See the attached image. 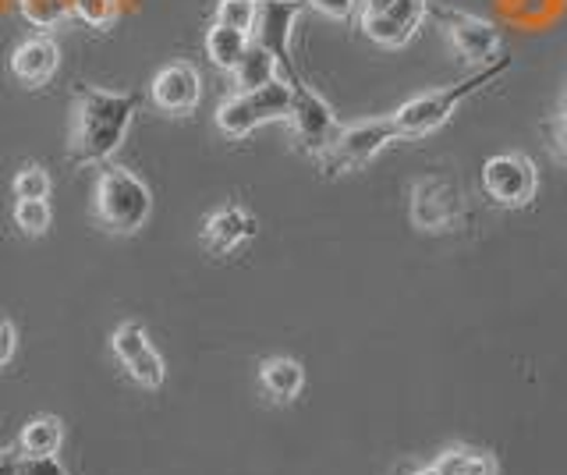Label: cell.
I'll return each instance as SVG.
<instances>
[{"label":"cell","instance_id":"obj_1","mask_svg":"<svg viewBox=\"0 0 567 475\" xmlns=\"http://www.w3.org/2000/svg\"><path fill=\"white\" fill-rule=\"evenodd\" d=\"M135 107H138V100L132 93L79 85L75 121H71V138H68L71 167H100L111 161L132 128Z\"/></svg>","mask_w":567,"mask_h":475},{"label":"cell","instance_id":"obj_2","mask_svg":"<svg viewBox=\"0 0 567 475\" xmlns=\"http://www.w3.org/2000/svg\"><path fill=\"white\" fill-rule=\"evenodd\" d=\"M511 68V58L501 54L493 64H483L475 68V72L468 79H461L454 85H440V90H430V93H419L415 100L401 103V107L390 114V121H394V128L401 138H422L436 132L440 125H447L451 114L465 103L468 96L483 93L486 85H493L496 79H501L504 72Z\"/></svg>","mask_w":567,"mask_h":475},{"label":"cell","instance_id":"obj_3","mask_svg":"<svg viewBox=\"0 0 567 475\" xmlns=\"http://www.w3.org/2000/svg\"><path fill=\"white\" fill-rule=\"evenodd\" d=\"M96 220L111 235H138L153 217V192L135 171L106 164L93 192Z\"/></svg>","mask_w":567,"mask_h":475},{"label":"cell","instance_id":"obj_4","mask_svg":"<svg viewBox=\"0 0 567 475\" xmlns=\"http://www.w3.org/2000/svg\"><path fill=\"white\" fill-rule=\"evenodd\" d=\"M291 103H295V93L284 79L266 82L252 93H230L217 107V128L227 138H245V135H252L259 125L288 121Z\"/></svg>","mask_w":567,"mask_h":475},{"label":"cell","instance_id":"obj_5","mask_svg":"<svg viewBox=\"0 0 567 475\" xmlns=\"http://www.w3.org/2000/svg\"><path fill=\"white\" fill-rule=\"evenodd\" d=\"M398 128L390 117H369L359 121V125H344L337 132V138L327 146V153L319 156V167H323L327 178H337V174H348V171H359L365 164H372L377 156L398 143Z\"/></svg>","mask_w":567,"mask_h":475},{"label":"cell","instance_id":"obj_6","mask_svg":"<svg viewBox=\"0 0 567 475\" xmlns=\"http://www.w3.org/2000/svg\"><path fill=\"white\" fill-rule=\"evenodd\" d=\"M478 188L493 206H504V209H522L536 199V188H539V174L536 164L528 161L522 153H501V156H489L478 171Z\"/></svg>","mask_w":567,"mask_h":475},{"label":"cell","instance_id":"obj_7","mask_svg":"<svg viewBox=\"0 0 567 475\" xmlns=\"http://www.w3.org/2000/svg\"><path fill=\"white\" fill-rule=\"evenodd\" d=\"M412 224L419 231H454L465 224V203L451 174H422L412 185Z\"/></svg>","mask_w":567,"mask_h":475},{"label":"cell","instance_id":"obj_8","mask_svg":"<svg viewBox=\"0 0 567 475\" xmlns=\"http://www.w3.org/2000/svg\"><path fill=\"white\" fill-rule=\"evenodd\" d=\"M430 14L440 22L443 37L451 40V47L468 64L483 68V64H493L496 58H501L504 40H501V29H496L493 22L478 19V14H468V11L436 8V4H430Z\"/></svg>","mask_w":567,"mask_h":475},{"label":"cell","instance_id":"obj_9","mask_svg":"<svg viewBox=\"0 0 567 475\" xmlns=\"http://www.w3.org/2000/svg\"><path fill=\"white\" fill-rule=\"evenodd\" d=\"M111 351L117 365L124 369V376H128L135 386H142V391H159L164 386V359H159V351L153 348L146 327H142L138 320H124L114 327L111 333Z\"/></svg>","mask_w":567,"mask_h":475},{"label":"cell","instance_id":"obj_10","mask_svg":"<svg viewBox=\"0 0 567 475\" xmlns=\"http://www.w3.org/2000/svg\"><path fill=\"white\" fill-rule=\"evenodd\" d=\"M301 14V0H259V19L252 29V40L266 47L280 64V75L288 85H298L301 75L291 61V29Z\"/></svg>","mask_w":567,"mask_h":475},{"label":"cell","instance_id":"obj_11","mask_svg":"<svg viewBox=\"0 0 567 475\" xmlns=\"http://www.w3.org/2000/svg\"><path fill=\"white\" fill-rule=\"evenodd\" d=\"M291 93H295V103H291L288 125L295 128L298 146L319 161V156L327 153V146L337 138V132H341V125H337V117H333V111H330V103H327L323 96H319L316 90H309L306 82L291 85Z\"/></svg>","mask_w":567,"mask_h":475},{"label":"cell","instance_id":"obj_12","mask_svg":"<svg viewBox=\"0 0 567 475\" xmlns=\"http://www.w3.org/2000/svg\"><path fill=\"white\" fill-rule=\"evenodd\" d=\"M425 14H430V0H390L377 11H359V25L372 43L398 50L415 37Z\"/></svg>","mask_w":567,"mask_h":475},{"label":"cell","instance_id":"obj_13","mask_svg":"<svg viewBox=\"0 0 567 475\" xmlns=\"http://www.w3.org/2000/svg\"><path fill=\"white\" fill-rule=\"evenodd\" d=\"M259 235V220L252 209H245L241 203H224L203 220L199 241L209 256H230L241 245H248Z\"/></svg>","mask_w":567,"mask_h":475},{"label":"cell","instance_id":"obj_14","mask_svg":"<svg viewBox=\"0 0 567 475\" xmlns=\"http://www.w3.org/2000/svg\"><path fill=\"white\" fill-rule=\"evenodd\" d=\"M150 100H153L156 111L185 117V114H192L195 107H199L203 79L188 61H174V64L159 68V72H156V79L150 85Z\"/></svg>","mask_w":567,"mask_h":475},{"label":"cell","instance_id":"obj_15","mask_svg":"<svg viewBox=\"0 0 567 475\" xmlns=\"http://www.w3.org/2000/svg\"><path fill=\"white\" fill-rule=\"evenodd\" d=\"M61 68V47L50 37H29L14 47L11 54V75L25 85V90H40Z\"/></svg>","mask_w":567,"mask_h":475},{"label":"cell","instance_id":"obj_16","mask_svg":"<svg viewBox=\"0 0 567 475\" xmlns=\"http://www.w3.org/2000/svg\"><path fill=\"white\" fill-rule=\"evenodd\" d=\"M64 447V422L58 415H32L14 440L18 457H58Z\"/></svg>","mask_w":567,"mask_h":475},{"label":"cell","instance_id":"obj_17","mask_svg":"<svg viewBox=\"0 0 567 475\" xmlns=\"http://www.w3.org/2000/svg\"><path fill=\"white\" fill-rule=\"evenodd\" d=\"M259 386L270 401L291 404L301 391H306V369H301V362L284 359V355L266 359L259 365Z\"/></svg>","mask_w":567,"mask_h":475},{"label":"cell","instance_id":"obj_18","mask_svg":"<svg viewBox=\"0 0 567 475\" xmlns=\"http://www.w3.org/2000/svg\"><path fill=\"white\" fill-rule=\"evenodd\" d=\"M248 47H252V37L241 29H227L213 22L206 32V58L213 61V68H220V72H235Z\"/></svg>","mask_w":567,"mask_h":475},{"label":"cell","instance_id":"obj_19","mask_svg":"<svg viewBox=\"0 0 567 475\" xmlns=\"http://www.w3.org/2000/svg\"><path fill=\"white\" fill-rule=\"evenodd\" d=\"M230 75H235V93H252L259 85L280 79V64L270 50L252 40V47L245 50V58L238 61V68Z\"/></svg>","mask_w":567,"mask_h":475},{"label":"cell","instance_id":"obj_20","mask_svg":"<svg viewBox=\"0 0 567 475\" xmlns=\"http://www.w3.org/2000/svg\"><path fill=\"white\" fill-rule=\"evenodd\" d=\"M443 475H501V465L489 451L478 447H451L433 462Z\"/></svg>","mask_w":567,"mask_h":475},{"label":"cell","instance_id":"obj_21","mask_svg":"<svg viewBox=\"0 0 567 475\" xmlns=\"http://www.w3.org/2000/svg\"><path fill=\"white\" fill-rule=\"evenodd\" d=\"M11 220L25 238H43L53 224V209L47 199H14Z\"/></svg>","mask_w":567,"mask_h":475},{"label":"cell","instance_id":"obj_22","mask_svg":"<svg viewBox=\"0 0 567 475\" xmlns=\"http://www.w3.org/2000/svg\"><path fill=\"white\" fill-rule=\"evenodd\" d=\"M22 19L35 29H53L61 25L68 14H75V0H18Z\"/></svg>","mask_w":567,"mask_h":475},{"label":"cell","instance_id":"obj_23","mask_svg":"<svg viewBox=\"0 0 567 475\" xmlns=\"http://www.w3.org/2000/svg\"><path fill=\"white\" fill-rule=\"evenodd\" d=\"M256 19H259V0H220L217 14H213V22L217 25L241 29V32H248V37H252Z\"/></svg>","mask_w":567,"mask_h":475},{"label":"cell","instance_id":"obj_24","mask_svg":"<svg viewBox=\"0 0 567 475\" xmlns=\"http://www.w3.org/2000/svg\"><path fill=\"white\" fill-rule=\"evenodd\" d=\"M50 188H53V182H50L47 167H40V164H25V167L11 178L14 199H47V196H50Z\"/></svg>","mask_w":567,"mask_h":475},{"label":"cell","instance_id":"obj_25","mask_svg":"<svg viewBox=\"0 0 567 475\" xmlns=\"http://www.w3.org/2000/svg\"><path fill=\"white\" fill-rule=\"evenodd\" d=\"M75 14L93 29H111L121 14V0H75Z\"/></svg>","mask_w":567,"mask_h":475},{"label":"cell","instance_id":"obj_26","mask_svg":"<svg viewBox=\"0 0 567 475\" xmlns=\"http://www.w3.org/2000/svg\"><path fill=\"white\" fill-rule=\"evenodd\" d=\"M14 475H71L58 457H18Z\"/></svg>","mask_w":567,"mask_h":475},{"label":"cell","instance_id":"obj_27","mask_svg":"<svg viewBox=\"0 0 567 475\" xmlns=\"http://www.w3.org/2000/svg\"><path fill=\"white\" fill-rule=\"evenodd\" d=\"M306 4L319 14H327L333 22H348L359 11V0H306Z\"/></svg>","mask_w":567,"mask_h":475},{"label":"cell","instance_id":"obj_28","mask_svg":"<svg viewBox=\"0 0 567 475\" xmlns=\"http://www.w3.org/2000/svg\"><path fill=\"white\" fill-rule=\"evenodd\" d=\"M14 348H18V330H14V323L0 320V369H4L14 359Z\"/></svg>","mask_w":567,"mask_h":475},{"label":"cell","instance_id":"obj_29","mask_svg":"<svg viewBox=\"0 0 567 475\" xmlns=\"http://www.w3.org/2000/svg\"><path fill=\"white\" fill-rule=\"evenodd\" d=\"M549 146H554V153H560L567 161V114L549 121Z\"/></svg>","mask_w":567,"mask_h":475},{"label":"cell","instance_id":"obj_30","mask_svg":"<svg viewBox=\"0 0 567 475\" xmlns=\"http://www.w3.org/2000/svg\"><path fill=\"white\" fill-rule=\"evenodd\" d=\"M14 468H18V454H14V447H11V451H0V475H14Z\"/></svg>","mask_w":567,"mask_h":475},{"label":"cell","instance_id":"obj_31","mask_svg":"<svg viewBox=\"0 0 567 475\" xmlns=\"http://www.w3.org/2000/svg\"><path fill=\"white\" fill-rule=\"evenodd\" d=\"M401 475H443L436 465H422V468H408V472H401Z\"/></svg>","mask_w":567,"mask_h":475},{"label":"cell","instance_id":"obj_32","mask_svg":"<svg viewBox=\"0 0 567 475\" xmlns=\"http://www.w3.org/2000/svg\"><path fill=\"white\" fill-rule=\"evenodd\" d=\"M560 114H567V93H564V103H560Z\"/></svg>","mask_w":567,"mask_h":475}]
</instances>
